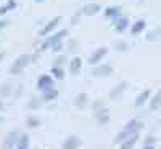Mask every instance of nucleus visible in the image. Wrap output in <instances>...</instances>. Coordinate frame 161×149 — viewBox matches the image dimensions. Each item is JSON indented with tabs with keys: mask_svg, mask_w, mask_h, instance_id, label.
<instances>
[{
	"mask_svg": "<svg viewBox=\"0 0 161 149\" xmlns=\"http://www.w3.org/2000/svg\"><path fill=\"white\" fill-rule=\"evenodd\" d=\"M32 63V56L31 55H19L15 61H13V64L10 66V69H8V74L11 75H18L21 74L26 67H28L29 64Z\"/></svg>",
	"mask_w": 161,
	"mask_h": 149,
	"instance_id": "1",
	"label": "nucleus"
},
{
	"mask_svg": "<svg viewBox=\"0 0 161 149\" xmlns=\"http://www.w3.org/2000/svg\"><path fill=\"white\" fill-rule=\"evenodd\" d=\"M64 37H68V31H66V29H63V31H57V32L50 34V35L44 40V44H42V47H40V50H48V48H52L55 44L61 42Z\"/></svg>",
	"mask_w": 161,
	"mask_h": 149,
	"instance_id": "2",
	"label": "nucleus"
},
{
	"mask_svg": "<svg viewBox=\"0 0 161 149\" xmlns=\"http://www.w3.org/2000/svg\"><path fill=\"white\" fill-rule=\"evenodd\" d=\"M127 87H129V82H126V80H123V82H119V84H116L113 88H111V91H110V100H119L121 96H123V93L127 90Z\"/></svg>",
	"mask_w": 161,
	"mask_h": 149,
	"instance_id": "3",
	"label": "nucleus"
},
{
	"mask_svg": "<svg viewBox=\"0 0 161 149\" xmlns=\"http://www.w3.org/2000/svg\"><path fill=\"white\" fill-rule=\"evenodd\" d=\"M113 74V67L110 64H98L92 69V75L93 77H108Z\"/></svg>",
	"mask_w": 161,
	"mask_h": 149,
	"instance_id": "4",
	"label": "nucleus"
},
{
	"mask_svg": "<svg viewBox=\"0 0 161 149\" xmlns=\"http://www.w3.org/2000/svg\"><path fill=\"white\" fill-rule=\"evenodd\" d=\"M60 21H61V18L60 16H55L53 19H50L44 28H42V31L39 32V35H42V37H48L50 34H53V31H55V28L60 24Z\"/></svg>",
	"mask_w": 161,
	"mask_h": 149,
	"instance_id": "5",
	"label": "nucleus"
},
{
	"mask_svg": "<svg viewBox=\"0 0 161 149\" xmlns=\"http://www.w3.org/2000/svg\"><path fill=\"white\" fill-rule=\"evenodd\" d=\"M19 136H21V133H19L18 130H15V131H10V133L7 135L5 141H3V149H13V147H16Z\"/></svg>",
	"mask_w": 161,
	"mask_h": 149,
	"instance_id": "6",
	"label": "nucleus"
},
{
	"mask_svg": "<svg viewBox=\"0 0 161 149\" xmlns=\"http://www.w3.org/2000/svg\"><path fill=\"white\" fill-rule=\"evenodd\" d=\"M106 55H108V48H106V47H100V48H97V50L89 56L87 61H89V64H98Z\"/></svg>",
	"mask_w": 161,
	"mask_h": 149,
	"instance_id": "7",
	"label": "nucleus"
},
{
	"mask_svg": "<svg viewBox=\"0 0 161 149\" xmlns=\"http://www.w3.org/2000/svg\"><path fill=\"white\" fill-rule=\"evenodd\" d=\"M37 88L40 91H45L48 88H53V77L48 75V74H44V75H40L39 80H37Z\"/></svg>",
	"mask_w": 161,
	"mask_h": 149,
	"instance_id": "8",
	"label": "nucleus"
},
{
	"mask_svg": "<svg viewBox=\"0 0 161 149\" xmlns=\"http://www.w3.org/2000/svg\"><path fill=\"white\" fill-rule=\"evenodd\" d=\"M111 23L114 24L116 32H124V31L129 28V18H126V16H123V15H119L118 18L111 19Z\"/></svg>",
	"mask_w": 161,
	"mask_h": 149,
	"instance_id": "9",
	"label": "nucleus"
},
{
	"mask_svg": "<svg viewBox=\"0 0 161 149\" xmlns=\"http://www.w3.org/2000/svg\"><path fill=\"white\" fill-rule=\"evenodd\" d=\"M143 127V124L140 120H137V119H132V120H129L127 124L124 125V131H127L129 135H136V133H139V130Z\"/></svg>",
	"mask_w": 161,
	"mask_h": 149,
	"instance_id": "10",
	"label": "nucleus"
},
{
	"mask_svg": "<svg viewBox=\"0 0 161 149\" xmlns=\"http://www.w3.org/2000/svg\"><path fill=\"white\" fill-rule=\"evenodd\" d=\"M97 116V125H106L108 124V120H110V111H108V107H102L100 111L95 112Z\"/></svg>",
	"mask_w": 161,
	"mask_h": 149,
	"instance_id": "11",
	"label": "nucleus"
},
{
	"mask_svg": "<svg viewBox=\"0 0 161 149\" xmlns=\"http://www.w3.org/2000/svg\"><path fill=\"white\" fill-rule=\"evenodd\" d=\"M100 10H102L100 3H87V5L82 7L80 11H82V15H86V16H95Z\"/></svg>",
	"mask_w": 161,
	"mask_h": 149,
	"instance_id": "12",
	"label": "nucleus"
},
{
	"mask_svg": "<svg viewBox=\"0 0 161 149\" xmlns=\"http://www.w3.org/2000/svg\"><path fill=\"white\" fill-rule=\"evenodd\" d=\"M80 146V138H77V136H74V135H71V136H68L64 141H63V144H61V147L63 149H77Z\"/></svg>",
	"mask_w": 161,
	"mask_h": 149,
	"instance_id": "13",
	"label": "nucleus"
},
{
	"mask_svg": "<svg viewBox=\"0 0 161 149\" xmlns=\"http://www.w3.org/2000/svg\"><path fill=\"white\" fill-rule=\"evenodd\" d=\"M40 98H42L44 103H50V101H55L58 98V90L53 87V88H48L45 91H42V95H40Z\"/></svg>",
	"mask_w": 161,
	"mask_h": 149,
	"instance_id": "14",
	"label": "nucleus"
},
{
	"mask_svg": "<svg viewBox=\"0 0 161 149\" xmlns=\"http://www.w3.org/2000/svg\"><path fill=\"white\" fill-rule=\"evenodd\" d=\"M80 69H82V59H80V56H74L69 63V72L76 75L80 72Z\"/></svg>",
	"mask_w": 161,
	"mask_h": 149,
	"instance_id": "15",
	"label": "nucleus"
},
{
	"mask_svg": "<svg viewBox=\"0 0 161 149\" xmlns=\"http://www.w3.org/2000/svg\"><path fill=\"white\" fill-rule=\"evenodd\" d=\"M103 15H105V18H108V19H114V18H118V16L121 15V7H118V5H113V7L105 8Z\"/></svg>",
	"mask_w": 161,
	"mask_h": 149,
	"instance_id": "16",
	"label": "nucleus"
},
{
	"mask_svg": "<svg viewBox=\"0 0 161 149\" xmlns=\"http://www.w3.org/2000/svg\"><path fill=\"white\" fill-rule=\"evenodd\" d=\"M150 88H147V90H143L140 95H137V98H136V106L137 107H142L145 103H147V100H148L150 98Z\"/></svg>",
	"mask_w": 161,
	"mask_h": 149,
	"instance_id": "17",
	"label": "nucleus"
},
{
	"mask_svg": "<svg viewBox=\"0 0 161 149\" xmlns=\"http://www.w3.org/2000/svg\"><path fill=\"white\" fill-rule=\"evenodd\" d=\"M145 26H147V23H145L143 19L136 21V23L132 24V28H130V34H132V35H139V34L145 29Z\"/></svg>",
	"mask_w": 161,
	"mask_h": 149,
	"instance_id": "18",
	"label": "nucleus"
},
{
	"mask_svg": "<svg viewBox=\"0 0 161 149\" xmlns=\"http://www.w3.org/2000/svg\"><path fill=\"white\" fill-rule=\"evenodd\" d=\"M137 140H139V133L132 135L130 138H127L126 141L121 143V147H119V149H132V147H134V144L137 143Z\"/></svg>",
	"mask_w": 161,
	"mask_h": 149,
	"instance_id": "19",
	"label": "nucleus"
},
{
	"mask_svg": "<svg viewBox=\"0 0 161 149\" xmlns=\"http://www.w3.org/2000/svg\"><path fill=\"white\" fill-rule=\"evenodd\" d=\"M15 8H16V0H8V2H7L5 5H0V16L7 15L8 11L15 10Z\"/></svg>",
	"mask_w": 161,
	"mask_h": 149,
	"instance_id": "20",
	"label": "nucleus"
},
{
	"mask_svg": "<svg viewBox=\"0 0 161 149\" xmlns=\"http://www.w3.org/2000/svg\"><path fill=\"white\" fill-rule=\"evenodd\" d=\"M15 149H29V135L28 133H23L19 140H18V144Z\"/></svg>",
	"mask_w": 161,
	"mask_h": 149,
	"instance_id": "21",
	"label": "nucleus"
},
{
	"mask_svg": "<svg viewBox=\"0 0 161 149\" xmlns=\"http://www.w3.org/2000/svg\"><path fill=\"white\" fill-rule=\"evenodd\" d=\"M40 125H42V120H40L39 117H36V116H31V117L26 119V127L28 128H37Z\"/></svg>",
	"mask_w": 161,
	"mask_h": 149,
	"instance_id": "22",
	"label": "nucleus"
},
{
	"mask_svg": "<svg viewBox=\"0 0 161 149\" xmlns=\"http://www.w3.org/2000/svg\"><path fill=\"white\" fill-rule=\"evenodd\" d=\"M87 95L86 93H80V95H77V96L74 98V106L76 107H84L86 106V103H87Z\"/></svg>",
	"mask_w": 161,
	"mask_h": 149,
	"instance_id": "23",
	"label": "nucleus"
},
{
	"mask_svg": "<svg viewBox=\"0 0 161 149\" xmlns=\"http://www.w3.org/2000/svg\"><path fill=\"white\" fill-rule=\"evenodd\" d=\"M42 98L40 96H32L31 98V101H29V109H32V111H36V109H39L40 106H42Z\"/></svg>",
	"mask_w": 161,
	"mask_h": 149,
	"instance_id": "24",
	"label": "nucleus"
},
{
	"mask_svg": "<svg viewBox=\"0 0 161 149\" xmlns=\"http://www.w3.org/2000/svg\"><path fill=\"white\" fill-rule=\"evenodd\" d=\"M161 37V29H153V31H150L148 34H147V42H155V40H158Z\"/></svg>",
	"mask_w": 161,
	"mask_h": 149,
	"instance_id": "25",
	"label": "nucleus"
},
{
	"mask_svg": "<svg viewBox=\"0 0 161 149\" xmlns=\"http://www.w3.org/2000/svg\"><path fill=\"white\" fill-rule=\"evenodd\" d=\"M52 77L61 80V79L64 77V69H63V67H55V66H53V67H52Z\"/></svg>",
	"mask_w": 161,
	"mask_h": 149,
	"instance_id": "26",
	"label": "nucleus"
},
{
	"mask_svg": "<svg viewBox=\"0 0 161 149\" xmlns=\"http://www.w3.org/2000/svg\"><path fill=\"white\" fill-rule=\"evenodd\" d=\"M11 95V85L10 84H2L0 85V96L5 98V96H10Z\"/></svg>",
	"mask_w": 161,
	"mask_h": 149,
	"instance_id": "27",
	"label": "nucleus"
},
{
	"mask_svg": "<svg viewBox=\"0 0 161 149\" xmlns=\"http://www.w3.org/2000/svg\"><path fill=\"white\" fill-rule=\"evenodd\" d=\"M66 61H68V56H66V55H58L55 58V61H53V66H55V67H63Z\"/></svg>",
	"mask_w": 161,
	"mask_h": 149,
	"instance_id": "28",
	"label": "nucleus"
},
{
	"mask_svg": "<svg viewBox=\"0 0 161 149\" xmlns=\"http://www.w3.org/2000/svg\"><path fill=\"white\" fill-rule=\"evenodd\" d=\"M114 48H116L118 51H127V50H129V45L124 42V40H118V42L114 44Z\"/></svg>",
	"mask_w": 161,
	"mask_h": 149,
	"instance_id": "29",
	"label": "nucleus"
},
{
	"mask_svg": "<svg viewBox=\"0 0 161 149\" xmlns=\"http://www.w3.org/2000/svg\"><path fill=\"white\" fill-rule=\"evenodd\" d=\"M64 47H66V44H64L63 40H61V42H58V44H55V45H53V47H52L50 50H52L53 53H60V51H61V50H63Z\"/></svg>",
	"mask_w": 161,
	"mask_h": 149,
	"instance_id": "30",
	"label": "nucleus"
},
{
	"mask_svg": "<svg viewBox=\"0 0 161 149\" xmlns=\"http://www.w3.org/2000/svg\"><path fill=\"white\" fill-rule=\"evenodd\" d=\"M102 107H105V106H103V101H102V100H97V101H93V103H92V109L95 111V112H97V111H100Z\"/></svg>",
	"mask_w": 161,
	"mask_h": 149,
	"instance_id": "31",
	"label": "nucleus"
},
{
	"mask_svg": "<svg viewBox=\"0 0 161 149\" xmlns=\"http://www.w3.org/2000/svg\"><path fill=\"white\" fill-rule=\"evenodd\" d=\"M80 16H82V11H77V13H74V16L71 18V24L74 26V24H77L79 21H80Z\"/></svg>",
	"mask_w": 161,
	"mask_h": 149,
	"instance_id": "32",
	"label": "nucleus"
},
{
	"mask_svg": "<svg viewBox=\"0 0 161 149\" xmlns=\"http://www.w3.org/2000/svg\"><path fill=\"white\" fill-rule=\"evenodd\" d=\"M77 44H79V42H77L76 39H71L69 42H68V50H69V51H74L76 47H77Z\"/></svg>",
	"mask_w": 161,
	"mask_h": 149,
	"instance_id": "33",
	"label": "nucleus"
},
{
	"mask_svg": "<svg viewBox=\"0 0 161 149\" xmlns=\"http://www.w3.org/2000/svg\"><path fill=\"white\" fill-rule=\"evenodd\" d=\"M155 141H156L155 136H147V138H145V146H153Z\"/></svg>",
	"mask_w": 161,
	"mask_h": 149,
	"instance_id": "34",
	"label": "nucleus"
},
{
	"mask_svg": "<svg viewBox=\"0 0 161 149\" xmlns=\"http://www.w3.org/2000/svg\"><path fill=\"white\" fill-rule=\"evenodd\" d=\"M8 24H10V23H8L7 19H0V31H2V29H5Z\"/></svg>",
	"mask_w": 161,
	"mask_h": 149,
	"instance_id": "35",
	"label": "nucleus"
},
{
	"mask_svg": "<svg viewBox=\"0 0 161 149\" xmlns=\"http://www.w3.org/2000/svg\"><path fill=\"white\" fill-rule=\"evenodd\" d=\"M5 55H7V53H5V51H0V61H2V59L5 58Z\"/></svg>",
	"mask_w": 161,
	"mask_h": 149,
	"instance_id": "36",
	"label": "nucleus"
},
{
	"mask_svg": "<svg viewBox=\"0 0 161 149\" xmlns=\"http://www.w3.org/2000/svg\"><path fill=\"white\" fill-rule=\"evenodd\" d=\"M142 149H155V146H143Z\"/></svg>",
	"mask_w": 161,
	"mask_h": 149,
	"instance_id": "37",
	"label": "nucleus"
},
{
	"mask_svg": "<svg viewBox=\"0 0 161 149\" xmlns=\"http://www.w3.org/2000/svg\"><path fill=\"white\" fill-rule=\"evenodd\" d=\"M2 109H3V103H2V101H0V111H2Z\"/></svg>",
	"mask_w": 161,
	"mask_h": 149,
	"instance_id": "38",
	"label": "nucleus"
},
{
	"mask_svg": "<svg viewBox=\"0 0 161 149\" xmlns=\"http://www.w3.org/2000/svg\"><path fill=\"white\" fill-rule=\"evenodd\" d=\"M36 2H37V3H40V2H44V0H36Z\"/></svg>",
	"mask_w": 161,
	"mask_h": 149,
	"instance_id": "39",
	"label": "nucleus"
},
{
	"mask_svg": "<svg viewBox=\"0 0 161 149\" xmlns=\"http://www.w3.org/2000/svg\"><path fill=\"white\" fill-rule=\"evenodd\" d=\"M2 122H3V119H2V117H0V124H2Z\"/></svg>",
	"mask_w": 161,
	"mask_h": 149,
	"instance_id": "40",
	"label": "nucleus"
},
{
	"mask_svg": "<svg viewBox=\"0 0 161 149\" xmlns=\"http://www.w3.org/2000/svg\"><path fill=\"white\" fill-rule=\"evenodd\" d=\"M159 107H161V106H159Z\"/></svg>",
	"mask_w": 161,
	"mask_h": 149,
	"instance_id": "41",
	"label": "nucleus"
}]
</instances>
